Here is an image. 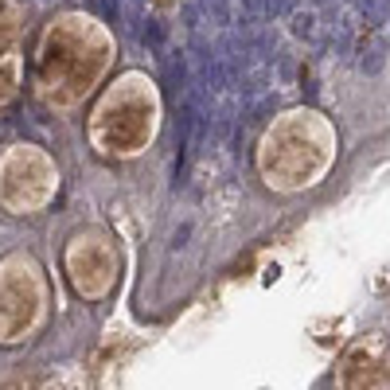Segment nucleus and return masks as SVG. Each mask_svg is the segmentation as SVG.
Returning <instances> with one entry per match:
<instances>
[{"label":"nucleus","mask_w":390,"mask_h":390,"mask_svg":"<svg viewBox=\"0 0 390 390\" xmlns=\"http://www.w3.org/2000/svg\"><path fill=\"white\" fill-rule=\"evenodd\" d=\"M293 31L301 39H312L317 43L320 39V31H317V12H293Z\"/></svg>","instance_id":"obj_5"},{"label":"nucleus","mask_w":390,"mask_h":390,"mask_svg":"<svg viewBox=\"0 0 390 390\" xmlns=\"http://www.w3.org/2000/svg\"><path fill=\"white\" fill-rule=\"evenodd\" d=\"M188 86H192V74H188V59L184 55H168L164 59V90H168V98H184Z\"/></svg>","instance_id":"obj_1"},{"label":"nucleus","mask_w":390,"mask_h":390,"mask_svg":"<svg viewBox=\"0 0 390 390\" xmlns=\"http://www.w3.org/2000/svg\"><path fill=\"white\" fill-rule=\"evenodd\" d=\"M383 51H386L383 39H371L367 55L359 59V71H363V74H379V71H383Z\"/></svg>","instance_id":"obj_4"},{"label":"nucleus","mask_w":390,"mask_h":390,"mask_svg":"<svg viewBox=\"0 0 390 390\" xmlns=\"http://www.w3.org/2000/svg\"><path fill=\"white\" fill-rule=\"evenodd\" d=\"M140 43H145L148 51H160V47H164V24L156 20V16H148V20H145V28H140Z\"/></svg>","instance_id":"obj_3"},{"label":"nucleus","mask_w":390,"mask_h":390,"mask_svg":"<svg viewBox=\"0 0 390 390\" xmlns=\"http://www.w3.org/2000/svg\"><path fill=\"white\" fill-rule=\"evenodd\" d=\"M145 0H125V8H121V24H125V31L133 39H140V28H145Z\"/></svg>","instance_id":"obj_2"},{"label":"nucleus","mask_w":390,"mask_h":390,"mask_svg":"<svg viewBox=\"0 0 390 390\" xmlns=\"http://www.w3.org/2000/svg\"><path fill=\"white\" fill-rule=\"evenodd\" d=\"M86 4H90V12H98L106 24H113V28L121 24V0H86Z\"/></svg>","instance_id":"obj_6"}]
</instances>
